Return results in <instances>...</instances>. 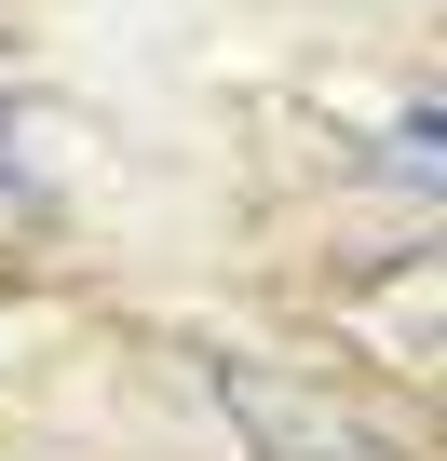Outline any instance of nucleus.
I'll return each mask as SVG.
<instances>
[{"mask_svg":"<svg viewBox=\"0 0 447 461\" xmlns=\"http://www.w3.org/2000/svg\"><path fill=\"white\" fill-rule=\"evenodd\" d=\"M217 393H231V420H245L258 461H393L366 420H339L326 393H299V380H272V366H217Z\"/></svg>","mask_w":447,"mask_h":461,"instance_id":"1","label":"nucleus"}]
</instances>
